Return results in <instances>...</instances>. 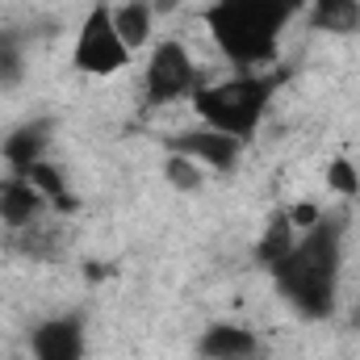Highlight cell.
I'll use <instances>...</instances> for the list:
<instances>
[{"label": "cell", "instance_id": "obj_1", "mask_svg": "<svg viewBox=\"0 0 360 360\" xmlns=\"http://www.w3.org/2000/svg\"><path fill=\"white\" fill-rule=\"evenodd\" d=\"M344 235H348V214L323 210V218L297 231L293 248L269 269L272 289L297 319L323 323L335 314L340 272H344Z\"/></svg>", "mask_w": 360, "mask_h": 360}, {"label": "cell", "instance_id": "obj_2", "mask_svg": "<svg viewBox=\"0 0 360 360\" xmlns=\"http://www.w3.org/2000/svg\"><path fill=\"white\" fill-rule=\"evenodd\" d=\"M310 0H214L205 25L231 68L256 72L276 59V42Z\"/></svg>", "mask_w": 360, "mask_h": 360}, {"label": "cell", "instance_id": "obj_3", "mask_svg": "<svg viewBox=\"0 0 360 360\" xmlns=\"http://www.w3.org/2000/svg\"><path fill=\"white\" fill-rule=\"evenodd\" d=\"M289 72H239L231 80L218 84H201L193 92V109L201 117V126L222 130L239 143H252L269 117L272 96L285 89Z\"/></svg>", "mask_w": 360, "mask_h": 360}, {"label": "cell", "instance_id": "obj_4", "mask_svg": "<svg viewBox=\"0 0 360 360\" xmlns=\"http://www.w3.org/2000/svg\"><path fill=\"white\" fill-rule=\"evenodd\" d=\"M130 55H134V51L122 42V34H117V25H113V4H109V0H96L89 8V17H84V25H80V34H76L72 68L84 72V76L105 80V76L126 72V68H130Z\"/></svg>", "mask_w": 360, "mask_h": 360}, {"label": "cell", "instance_id": "obj_5", "mask_svg": "<svg viewBox=\"0 0 360 360\" xmlns=\"http://www.w3.org/2000/svg\"><path fill=\"white\" fill-rule=\"evenodd\" d=\"M201 68L193 63L188 46H180L176 38H164L143 72V109H164L176 101H193V92L201 89Z\"/></svg>", "mask_w": 360, "mask_h": 360}, {"label": "cell", "instance_id": "obj_6", "mask_svg": "<svg viewBox=\"0 0 360 360\" xmlns=\"http://www.w3.org/2000/svg\"><path fill=\"white\" fill-rule=\"evenodd\" d=\"M164 147L176 151V155H188L201 168H214V172H235L239 160H243V151H248V143H239V139H231L222 130H210V126L180 130L172 139H164Z\"/></svg>", "mask_w": 360, "mask_h": 360}, {"label": "cell", "instance_id": "obj_7", "mask_svg": "<svg viewBox=\"0 0 360 360\" xmlns=\"http://www.w3.org/2000/svg\"><path fill=\"white\" fill-rule=\"evenodd\" d=\"M89 323L84 314H51L30 331V360H84Z\"/></svg>", "mask_w": 360, "mask_h": 360}, {"label": "cell", "instance_id": "obj_8", "mask_svg": "<svg viewBox=\"0 0 360 360\" xmlns=\"http://www.w3.org/2000/svg\"><path fill=\"white\" fill-rule=\"evenodd\" d=\"M197 360H269V344L243 323H210L197 335Z\"/></svg>", "mask_w": 360, "mask_h": 360}, {"label": "cell", "instance_id": "obj_9", "mask_svg": "<svg viewBox=\"0 0 360 360\" xmlns=\"http://www.w3.org/2000/svg\"><path fill=\"white\" fill-rule=\"evenodd\" d=\"M51 139H55V122H46V117L21 122V126H13V130L0 139V160L21 176V172H30L34 164H42V160H46Z\"/></svg>", "mask_w": 360, "mask_h": 360}, {"label": "cell", "instance_id": "obj_10", "mask_svg": "<svg viewBox=\"0 0 360 360\" xmlns=\"http://www.w3.org/2000/svg\"><path fill=\"white\" fill-rule=\"evenodd\" d=\"M4 243H8L13 256H25V260H51L55 264V260L68 256V235H63V226L51 214L30 222V226H21V231H8Z\"/></svg>", "mask_w": 360, "mask_h": 360}, {"label": "cell", "instance_id": "obj_11", "mask_svg": "<svg viewBox=\"0 0 360 360\" xmlns=\"http://www.w3.org/2000/svg\"><path fill=\"white\" fill-rule=\"evenodd\" d=\"M46 214H51V205L34 188V180L17 176V172L8 180H0V222H4V231H21V226L38 222Z\"/></svg>", "mask_w": 360, "mask_h": 360}, {"label": "cell", "instance_id": "obj_12", "mask_svg": "<svg viewBox=\"0 0 360 360\" xmlns=\"http://www.w3.org/2000/svg\"><path fill=\"white\" fill-rule=\"evenodd\" d=\"M310 30L331 38H356L360 34V0H310L306 4Z\"/></svg>", "mask_w": 360, "mask_h": 360}, {"label": "cell", "instance_id": "obj_13", "mask_svg": "<svg viewBox=\"0 0 360 360\" xmlns=\"http://www.w3.org/2000/svg\"><path fill=\"white\" fill-rule=\"evenodd\" d=\"M293 239H297V226H293L289 210H272L269 222H264V231H260V239H256V264L269 272L272 264L293 248Z\"/></svg>", "mask_w": 360, "mask_h": 360}, {"label": "cell", "instance_id": "obj_14", "mask_svg": "<svg viewBox=\"0 0 360 360\" xmlns=\"http://www.w3.org/2000/svg\"><path fill=\"white\" fill-rule=\"evenodd\" d=\"M113 25H117L122 42H126L130 51L147 46V38H151V30H155V8H151V0H122V4H113Z\"/></svg>", "mask_w": 360, "mask_h": 360}, {"label": "cell", "instance_id": "obj_15", "mask_svg": "<svg viewBox=\"0 0 360 360\" xmlns=\"http://www.w3.org/2000/svg\"><path fill=\"white\" fill-rule=\"evenodd\" d=\"M25 59H30V34L21 25L0 30V89H17L25 80Z\"/></svg>", "mask_w": 360, "mask_h": 360}, {"label": "cell", "instance_id": "obj_16", "mask_svg": "<svg viewBox=\"0 0 360 360\" xmlns=\"http://www.w3.org/2000/svg\"><path fill=\"white\" fill-rule=\"evenodd\" d=\"M21 176L34 180V188L46 197L51 214H72V210H76V197H72V188H68V176H63V168H55L51 160L34 164V168H30V172H21Z\"/></svg>", "mask_w": 360, "mask_h": 360}, {"label": "cell", "instance_id": "obj_17", "mask_svg": "<svg viewBox=\"0 0 360 360\" xmlns=\"http://www.w3.org/2000/svg\"><path fill=\"white\" fill-rule=\"evenodd\" d=\"M164 180H168L176 193H197V188H201V164H193L188 155L168 151V160H164Z\"/></svg>", "mask_w": 360, "mask_h": 360}, {"label": "cell", "instance_id": "obj_18", "mask_svg": "<svg viewBox=\"0 0 360 360\" xmlns=\"http://www.w3.org/2000/svg\"><path fill=\"white\" fill-rule=\"evenodd\" d=\"M327 184H331L335 193H348V197H352V193L360 188L356 164H352L348 155H335V160H331V168H327Z\"/></svg>", "mask_w": 360, "mask_h": 360}]
</instances>
